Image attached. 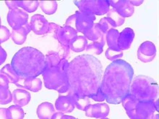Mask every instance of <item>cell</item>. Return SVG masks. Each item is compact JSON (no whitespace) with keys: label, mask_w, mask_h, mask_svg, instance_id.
I'll return each mask as SVG.
<instances>
[{"label":"cell","mask_w":159,"mask_h":119,"mask_svg":"<svg viewBox=\"0 0 159 119\" xmlns=\"http://www.w3.org/2000/svg\"><path fill=\"white\" fill-rule=\"evenodd\" d=\"M1 118H11L10 109L1 108Z\"/></svg>","instance_id":"8d00e7d4"},{"label":"cell","mask_w":159,"mask_h":119,"mask_svg":"<svg viewBox=\"0 0 159 119\" xmlns=\"http://www.w3.org/2000/svg\"><path fill=\"white\" fill-rule=\"evenodd\" d=\"M10 82L5 77L1 74V104L5 105L12 100V95L9 90Z\"/></svg>","instance_id":"ffe728a7"},{"label":"cell","mask_w":159,"mask_h":119,"mask_svg":"<svg viewBox=\"0 0 159 119\" xmlns=\"http://www.w3.org/2000/svg\"><path fill=\"white\" fill-rule=\"evenodd\" d=\"M69 63L61 59L58 67H47L43 72L45 85L47 88L59 91L64 85H67V71Z\"/></svg>","instance_id":"5b68a950"},{"label":"cell","mask_w":159,"mask_h":119,"mask_svg":"<svg viewBox=\"0 0 159 119\" xmlns=\"http://www.w3.org/2000/svg\"><path fill=\"white\" fill-rule=\"evenodd\" d=\"M46 67H58L59 62L61 61V58L59 54H48L45 57Z\"/></svg>","instance_id":"83f0119b"},{"label":"cell","mask_w":159,"mask_h":119,"mask_svg":"<svg viewBox=\"0 0 159 119\" xmlns=\"http://www.w3.org/2000/svg\"><path fill=\"white\" fill-rule=\"evenodd\" d=\"M43 12L47 15H52L56 12L57 9V2H39Z\"/></svg>","instance_id":"484cf974"},{"label":"cell","mask_w":159,"mask_h":119,"mask_svg":"<svg viewBox=\"0 0 159 119\" xmlns=\"http://www.w3.org/2000/svg\"><path fill=\"white\" fill-rule=\"evenodd\" d=\"M109 3L113 6V8L123 17H130L134 12V6L127 0L109 1Z\"/></svg>","instance_id":"5bb4252c"},{"label":"cell","mask_w":159,"mask_h":119,"mask_svg":"<svg viewBox=\"0 0 159 119\" xmlns=\"http://www.w3.org/2000/svg\"><path fill=\"white\" fill-rule=\"evenodd\" d=\"M101 63L90 55L77 57L68 66L67 83L79 98L95 93L101 87Z\"/></svg>","instance_id":"6da1fadb"},{"label":"cell","mask_w":159,"mask_h":119,"mask_svg":"<svg viewBox=\"0 0 159 119\" xmlns=\"http://www.w3.org/2000/svg\"><path fill=\"white\" fill-rule=\"evenodd\" d=\"M88 97H89L90 98L93 99V100L98 101V102H102V101H103L106 99L104 95H103V92L101 91V87L99 88V89L97 90L95 93L90 95H89Z\"/></svg>","instance_id":"836d02e7"},{"label":"cell","mask_w":159,"mask_h":119,"mask_svg":"<svg viewBox=\"0 0 159 119\" xmlns=\"http://www.w3.org/2000/svg\"><path fill=\"white\" fill-rule=\"evenodd\" d=\"M103 46L98 43H93L92 44L87 46L85 50L88 54H100L103 51Z\"/></svg>","instance_id":"4dcf8cb0"},{"label":"cell","mask_w":159,"mask_h":119,"mask_svg":"<svg viewBox=\"0 0 159 119\" xmlns=\"http://www.w3.org/2000/svg\"><path fill=\"white\" fill-rule=\"evenodd\" d=\"M28 15L25 11L16 8L10 11L7 15L8 23L13 29L19 28L28 23Z\"/></svg>","instance_id":"30bf717a"},{"label":"cell","mask_w":159,"mask_h":119,"mask_svg":"<svg viewBox=\"0 0 159 119\" xmlns=\"http://www.w3.org/2000/svg\"><path fill=\"white\" fill-rule=\"evenodd\" d=\"M0 57H1V64L2 63L4 62V61H5V59H6V57H7V54H6V52L4 51V49L2 48H1V56H0Z\"/></svg>","instance_id":"f35d334b"},{"label":"cell","mask_w":159,"mask_h":119,"mask_svg":"<svg viewBox=\"0 0 159 119\" xmlns=\"http://www.w3.org/2000/svg\"><path fill=\"white\" fill-rule=\"evenodd\" d=\"M85 115L89 117H94L96 118H104L109 114V108L107 104H95L89 105L85 110Z\"/></svg>","instance_id":"9a60e30c"},{"label":"cell","mask_w":159,"mask_h":119,"mask_svg":"<svg viewBox=\"0 0 159 119\" xmlns=\"http://www.w3.org/2000/svg\"><path fill=\"white\" fill-rule=\"evenodd\" d=\"M158 85L153 79L138 76L134 79L128 95L142 102H156L158 100Z\"/></svg>","instance_id":"277c9868"},{"label":"cell","mask_w":159,"mask_h":119,"mask_svg":"<svg viewBox=\"0 0 159 119\" xmlns=\"http://www.w3.org/2000/svg\"><path fill=\"white\" fill-rule=\"evenodd\" d=\"M76 5L83 13L89 15H104L109 10V1H75Z\"/></svg>","instance_id":"52a82bcc"},{"label":"cell","mask_w":159,"mask_h":119,"mask_svg":"<svg viewBox=\"0 0 159 119\" xmlns=\"http://www.w3.org/2000/svg\"><path fill=\"white\" fill-rule=\"evenodd\" d=\"M78 15V12H76L75 14H74L73 15H72V16H70L69 18L67 19V23H66V25L70 26V27H72V28L75 27Z\"/></svg>","instance_id":"d590c367"},{"label":"cell","mask_w":159,"mask_h":119,"mask_svg":"<svg viewBox=\"0 0 159 119\" xmlns=\"http://www.w3.org/2000/svg\"><path fill=\"white\" fill-rule=\"evenodd\" d=\"M123 56V53L121 51H115L111 48H109L106 52V56L108 59L111 61H116L121 58Z\"/></svg>","instance_id":"d6a6232c"},{"label":"cell","mask_w":159,"mask_h":119,"mask_svg":"<svg viewBox=\"0 0 159 119\" xmlns=\"http://www.w3.org/2000/svg\"><path fill=\"white\" fill-rule=\"evenodd\" d=\"M156 47L151 42L146 41L139 48L138 51V59L143 62H149L156 56Z\"/></svg>","instance_id":"4fadbf2b"},{"label":"cell","mask_w":159,"mask_h":119,"mask_svg":"<svg viewBox=\"0 0 159 119\" xmlns=\"http://www.w3.org/2000/svg\"><path fill=\"white\" fill-rule=\"evenodd\" d=\"M39 5V2H18L19 7H22L28 12H34Z\"/></svg>","instance_id":"4316f807"},{"label":"cell","mask_w":159,"mask_h":119,"mask_svg":"<svg viewBox=\"0 0 159 119\" xmlns=\"http://www.w3.org/2000/svg\"><path fill=\"white\" fill-rule=\"evenodd\" d=\"M88 41L85 37L78 36L70 43V47L75 52H81L87 47Z\"/></svg>","instance_id":"603a6c76"},{"label":"cell","mask_w":159,"mask_h":119,"mask_svg":"<svg viewBox=\"0 0 159 119\" xmlns=\"http://www.w3.org/2000/svg\"><path fill=\"white\" fill-rule=\"evenodd\" d=\"M49 24L43 15H35L31 18L30 27L36 34L43 35L48 32Z\"/></svg>","instance_id":"7c38bea8"},{"label":"cell","mask_w":159,"mask_h":119,"mask_svg":"<svg viewBox=\"0 0 159 119\" xmlns=\"http://www.w3.org/2000/svg\"><path fill=\"white\" fill-rule=\"evenodd\" d=\"M108 18H109L116 26H120L125 22V17L121 16L113 7L110 8L109 12H107Z\"/></svg>","instance_id":"d4e9b609"},{"label":"cell","mask_w":159,"mask_h":119,"mask_svg":"<svg viewBox=\"0 0 159 119\" xmlns=\"http://www.w3.org/2000/svg\"><path fill=\"white\" fill-rule=\"evenodd\" d=\"M24 85H25V89H28L34 92L39 91L42 87L41 79L37 77L25 79Z\"/></svg>","instance_id":"cb8c5ba5"},{"label":"cell","mask_w":159,"mask_h":119,"mask_svg":"<svg viewBox=\"0 0 159 119\" xmlns=\"http://www.w3.org/2000/svg\"><path fill=\"white\" fill-rule=\"evenodd\" d=\"M6 4L9 7V8L11 10L19 7L18 2H6Z\"/></svg>","instance_id":"74e56055"},{"label":"cell","mask_w":159,"mask_h":119,"mask_svg":"<svg viewBox=\"0 0 159 119\" xmlns=\"http://www.w3.org/2000/svg\"><path fill=\"white\" fill-rule=\"evenodd\" d=\"M95 20H96V17L93 15L78 12L75 25L77 30L85 34L93 27Z\"/></svg>","instance_id":"8fae6325"},{"label":"cell","mask_w":159,"mask_h":119,"mask_svg":"<svg viewBox=\"0 0 159 119\" xmlns=\"http://www.w3.org/2000/svg\"><path fill=\"white\" fill-rule=\"evenodd\" d=\"M156 102H142L129 95L122 101L124 108L130 118H152L154 112L158 111Z\"/></svg>","instance_id":"8992f818"},{"label":"cell","mask_w":159,"mask_h":119,"mask_svg":"<svg viewBox=\"0 0 159 119\" xmlns=\"http://www.w3.org/2000/svg\"><path fill=\"white\" fill-rule=\"evenodd\" d=\"M55 33L56 38L62 46H69L78 37L77 30L73 28L65 25L63 27L59 26Z\"/></svg>","instance_id":"9c48e42d"},{"label":"cell","mask_w":159,"mask_h":119,"mask_svg":"<svg viewBox=\"0 0 159 119\" xmlns=\"http://www.w3.org/2000/svg\"><path fill=\"white\" fill-rule=\"evenodd\" d=\"M12 100L15 105L19 106H25L29 103L30 94L23 89H17L13 92Z\"/></svg>","instance_id":"d6986e66"},{"label":"cell","mask_w":159,"mask_h":119,"mask_svg":"<svg viewBox=\"0 0 159 119\" xmlns=\"http://www.w3.org/2000/svg\"><path fill=\"white\" fill-rule=\"evenodd\" d=\"M12 67L22 78L36 77L45 69V57L35 48H23L15 54Z\"/></svg>","instance_id":"3957f363"},{"label":"cell","mask_w":159,"mask_h":119,"mask_svg":"<svg viewBox=\"0 0 159 119\" xmlns=\"http://www.w3.org/2000/svg\"><path fill=\"white\" fill-rule=\"evenodd\" d=\"M10 111L11 118H20L23 119L24 118V111L22 109L21 106L19 105H12L9 108Z\"/></svg>","instance_id":"f546056e"},{"label":"cell","mask_w":159,"mask_h":119,"mask_svg":"<svg viewBox=\"0 0 159 119\" xmlns=\"http://www.w3.org/2000/svg\"><path fill=\"white\" fill-rule=\"evenodd\" d=\"M31 30V27L28 25V23L25 24L20 27L13 29L11 33V38L16 44L21 45L25 42L26 36Z\"/></svg>","instance_id":"ac0fdd59"},{"label":"cell","mask_w":159,"mask_h":119,"mask_svg":"<svg viewBox=\"0 0 159 119\" xmlns=\"http://www.w3.org/2000/svg\"><path fill=\"white\" fill-rule=\"evenodd\" d=\"M85 36L88 39L93 41V43H98L104 46L105 38L107 35L101 30L98 23L93 24V27L87 33H85Z\"/></svg>","instance_id":"2e32d148"},{"label":"cell","mask_w":159,"mask_h":119,"mask_svg":"<svg viewBox=\"0 0 159 119\" xmlns=\"http://www.w3.org/2000/svg\"><path fill=\"white\" fill-rule=\"evenodd\" d=\"M134 32L131 28H125L121 33H119L118 38V47L119 50L128 49L131 46L134 39Z\"/></svg>","instance_id":"e0dca14e"},{"label":"cell","mask_w":159,"mask_h":119,"mask_svg":"<svg viewBox=\"0 0 159 119\" xmlns=\"http://www.w3.org/2000/svg\"><path fill=\"white\" fill-rule=\"evenodd\" d=\"M56 112L54 111V106L49 103H41L37 109V114L41 119L52 118V116Z\"/></svg>","instance_id":"44dd1931"},{"label":"cell","mask_w":159,"mask_h":119,"mask_svg":"<svg viewBox=\"0 0 159 119\" xmlns=\"http://www.w3.org/2000/svg\"><path fill=\"white\" fill-rule=\"evenodd\" d=\"M11 37V34L10 30L6 27L1 26V43L4 41H6Z\"/></svg>","instance_id":"e575fe53"},{"label":"cell","mask_w":159,"mask_h":119,"mask_svg":"<svg viewBox=\"0 0 159 119\" xmlns=\"http://www.w3.org/2000/svg\"><path fill=\"white\" fill-rule=\"evenodd\" d=\"M79 97L72 90H69L68 95H60L56 101V109L61 113H71L75 107L76 101Z\"/></svg>","instance_id":"ba28073f"},{"label":"cell","mask_w":159,"mask_h":119,"mask_svg":"<svg viewBox=\"0 0 159 119\" xmlns=\"http://www.w3.org/2000/svg\"><path fill=\"white\" fill-rule=\"evenodd\" d=\"M98 25H100L101 30H103V33L107 35L108 32L111 29H114V28L116 27L115 24L112 22L111 20L108 17H105V18L101 19L100 22L98 23Z\"/></svg>","instance_id":"f1b7e54d"},{"label":"cell","mask_w":159,"mask_h":119,"mask_svg":"<svg viewBox=\"0 0 159 119\" xmlns=\"http://www.w3.org/2000/svg\"><path fill=\"white\" fill-rule=\"evenodd\" d=\"M119 32L117 30L111 29L107 33V41L109 48L115 51H120L118 47V38Z\"/></svg>","instance_id":"7402d4cb"},{"label":"cell","mask_w":159,"mask_h":119,"mask_svg":"<svg viewBox=\"0 0 159 119\" xmlns=\"http://www.w3.org/2000/svg\"><path fill=\"white\" fill-rule=\"evenodd\" d=\"M90 105V98L88 96H85L83 98H78L76 101L75 106L78 109L82 111H85Z\"/></svg>","instance_id":"1f68e13d"},{"label":"cell","mask_w":159,"mask_h":119,"mask_svg":"<svg viewBox=\"0 0 159 119\" xmlns=\"http://www.w3.org/2000/svg\"><path fill=\"white\" fill-rule=\"evenodd\" d=\"M133 70L129 64L116 60L107 67L101 85V91L110 103H119L129 94Z\"/></svg>","instance_id":"7a4b0ae2"}]
</instances>
